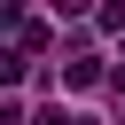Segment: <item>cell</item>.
Returning a JSON list of instances; mask_svg holds the SVG:
<instances>
[{
  "label": "cell",
  "instance_id": "6da1fadb",
  "mask_svg": "<svg viewBox=\"0 0 125 125\" xmlns=\"http://www.w3.org/2000/svg\"><path fill=\"white\" fill-rule=\"evenodd\" d=\"M16 47L39 55V47H47V23H39V16H16Z\"/></svg>",
  "mask_w": 125,
  "mask_h": 125
},
{
  "label": "cell",
  "instance_id": "277c9868",
  "mask_svg": "<svg viewBox=\"0 0 125 125\" xmlns=\"http://www.w3.org/2000/svg\"><path fill=\"white\" fill-rule=\"evenodd\" d=\"M70 125H94V117H70Z\"/></svg>",
  "mask_w": 125,
  "mask_h": 125
},
{
  "label": "cell",
  "instance_id": "7a4b0ae2",
  "mask_svg": "<svg viewBox=\"0 0 125 125\" xmlns=\"http://www.w3.org/2000/svg\"><path fill=\"white\" fill-rule=\"evenodd\" d=\"M62 86H102V62H94V55H78V62H62Z\"/></svg>",
  "mask_w": 125,
  "mask_h": 125
},
{
  "label": "cell",
  "instance_id": "3957f363",
  "mask_svg": "<svg viewBox=\"0 0 125 125\" xmlns=\"http://www.w3.org/2000/svg\"><path fill=\"white\" fill-rule=\"evenodd\" d=\"M94 31H125V0H102L94 8Z\"/></svg>",
  "mask_w": 125,
  "mask_h": 125
}]
</instances>
